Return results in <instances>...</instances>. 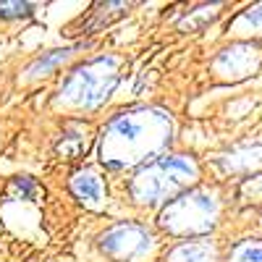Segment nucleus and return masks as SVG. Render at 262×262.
<instances>
[{
	"instance_id": "nucleus-1",
	"label": "nucleus",
	"mask_w": 262,
	"mask_h": 262,
	"mask_svg": "<svg viewBox=\"0 0 262 262\" xmlns=\"http://www.w3.org/2000/svg\"><path fill=\"white\" fill-rule=\"evenodd\" d=\"M170 139V121L158 111L121 113L102 134V160L111 168H126L152 158Z\"/></svg>"
},
{
	"instance_id": "nucleus-2",
	"label": "nucleus",
	"mask_w": 262,
	"mask_h": 262,
	"mask_svg": "<svg viewBox=\"0 0 262 262\" xmlns=\"http://www.w3.org/2000/svg\"><path fill=\"white\" fill-rule=\"evenodd\" d=\"M196 176V165L184 155H160L152 158L147 165L139 168L134 176L131 191L139 202H160L170 194L189 186V181Z\"/></svg>"
},
{
	"instance_id": "nucleus-3",
	"label": "nucleus",
	"mask_w": 262,
	"mask_h": 262,
	"mask_svg": "<svg viewBox=\"0 0 262 262\" xmlns=\"http://www.w3.org/2000/svg\"><path fill=\"white\" fill-rule=\"evenodd\" d=\"M118 84V60L116 58H95L90 63L79 66V69L63 81L60 95L84 107H97L102 100H107Z\"/></svg>"
},
{
	"instance_id": "nucleus-4",
	"label": "nucleus",
	"mask_w": 262,
	"mask_h": 262,
	"mask_svg": "<svg viewBox=\"0 0 262 262\" xmlns=\"http://www.w3.org/2000/svg\"><path fill=\"white\" fill-rule=\"evenodd\" d=\"M215 200L207 191H189L179 200H173L163 215H160V223L163 228H168L170 233H202L212 226V217H215Z\"/></svg>"
},
{
	"instance_id": "nucleus-5",
	"label": "nucleus",
	"mask_w": 262,
	"mask_h": 262,
	"mask_svg": "<svg viewBox=\"0 0 262 262\" xmlns=\"http://www.w3.org/2000/svg\"><path fill=\"white\" fill-rule=\"evenodd\" d=\"M100 249L105 254L116 257V259L134 262V259L144 257L152 249V233L147 228H142V226L126 223V226H118L113 231H107L100 238Z\"/></svg>"
},
{
	"instance_id": "nucleus-6",
	"label": "nucleus",
	"mask_w": 262,
	"mask_h": 262,
	"mask_svg": "<svg viewBox=\"0 0 262 262\" xmlns=\"http://www.w3.org/2000/svg\"><path fill=\"white\" fill-rule=\"evenodd\" d=\"M71 189H74V194L79 196V200H86L92 205H97L102 200V181L95 176V173H90V170L76 173L74 181H71Z\"/></svg>"
},
{
	"instance_id": "nucleus-7",
	"label": "nucleus",
	"mask_w": 262,
	"mask_h": 262,
	"mask_svg": "<svg viewBox=\"0 0 262 262\" xmlns=\"http://www.w3.org/2000/svg\"><path fill=\"white\" fill-rule=\"evenodd\" d=\"M212 247L210 244H200V242H189L181 244L170 252V262H212Z\"/></svg>"
},
{
	"instance_id": "nucleus-8",
	"label": "nucleus",
	"mask_w": 262,
	"mask_h": 262,
	"mask_svg": "<svg viewBox=\"0 0 262 262\" xmlns=\"http://www.w3.org/2000/svg\"><path fill=\"white\" fill-rule=\"evenodd\" d=\"M74 50H76V48H63V50H53V53H48V55L37 58V60L29 66V76H45L50 69H55L58 63L69 60V58L74 55Z\"/></svg>"
},
{
	"instance_id": "nucleus-9",
	"label": "nucleus",
	"mask_w": 262,
	"mask_h": 262,
	"mask_svg": "<svg viewBox=\"0 0 262 262\" xmlns=\"http://www.w3.org/2000/svg\"><path fill=\"white\" fill-rule=\"evenodd\" d=\"M233 262H262V244L259 242H247L233 249Z\"/></svg>"
},
{
	"instance_id": "nucleus-10",
	"label": "nucleus",
	"mask_w": 262,
	"mask_h": 262,
	"mask_svg": "<svg viewBox=\"0 0 262 262\" xmlns=\"http://www.w3.org/2000/svg\"><path fill=\"white\" fill-rule=\"evenodd\" d=\"M34 6L32 3H18V0H13V3H0V16L3 18H27L32 16Z\"/></svg>"
},
{
	"instance_id": "nucleus-11",
	"label": "nucleus",
	"mask_w": 262,
	"mask_h": 262,
	"mask_svg": "<svg viewBox=\"0 0 262 262\" xmlns=\"http://www.w3.org/2000/svg\"><path fill=\"white\" fill-rule=\"evenodd\" d=\"M13 191H18V194H21V200H32L34 191H37V186H34V181H32V179L21 176V179H16V181H13Z\"/></svg>"
},
{
	"instance_id": "nucleus-12",
	"label": "nucleus",
	"mask_w": 262,
	"mask_h": 262,
	"mask_svg": "<svg viewBox=\"0 0 262 262\" xmlns=\"http://www.w3.org/2000/svg\"><path fill=\"white\" fill-rule=\"evenodd\" d=\"M244 18H247V21H252V24H262V6H259V8H254V11H249Z\"/></svg>"
}]
</instances>
